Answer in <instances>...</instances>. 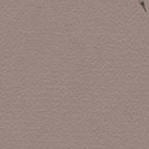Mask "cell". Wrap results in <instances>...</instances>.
Segmentation results:
<instances>
[{"label":"cell","instance_id":"1","mask_svg":"<svg viewBox=\"0 0 149 149\" xmlns=\"http://www.w3.org/2000/svg\"><path fill=\"white\" fill-rule=\"evenodd\" d=\"M139 5H140V6L143 8V10H145V13H147V9H146V5H145V2H143V1H139Z\"/></svg>","mask_w":149,"mask_h":149}]
</instances>
